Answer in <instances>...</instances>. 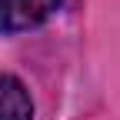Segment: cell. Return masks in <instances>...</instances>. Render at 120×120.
Masks as SVG:
<instances>
[{
  "label": "cell",
  "instance_id": "obj_2",
  "mask_svg": "<svg viewBox=\"0 0 120 120\" xmlns=\"http://www.w3.org/2000/svg\"><path fill=\"white\" fill-rule=\"evenodd\" d=\"M0 120H34V100L27 87L10 73L0 77Z\"/></svg>",
  "mask_w": 120,
  "mask_h": 120
},
{
  "label": "cell",
  "instance_id": "obj_1",
  "mask_svg": "<svg viewBox=\"0 0 120 120\" xmlns=\"http://www.w3.org/2000/svg\"><path fill=\"white\" fill-rule=\"evenodd\" d=\"M64 0H0V34L34 30L60 10Z\"/></svg>",
  "mask_w": 120,
  "mask_h": 120
}]
</instances>
